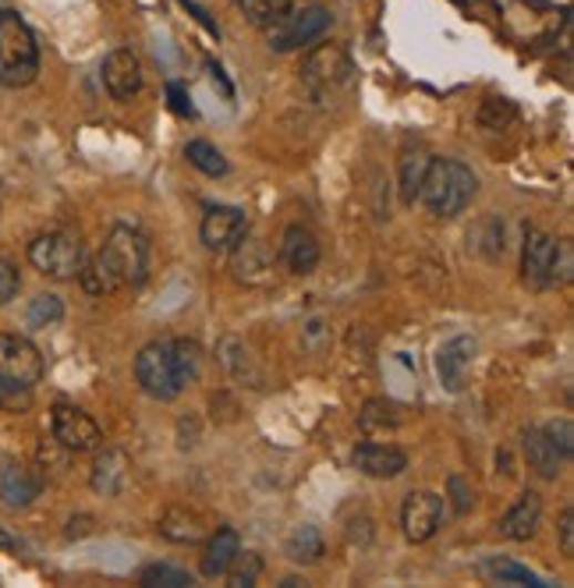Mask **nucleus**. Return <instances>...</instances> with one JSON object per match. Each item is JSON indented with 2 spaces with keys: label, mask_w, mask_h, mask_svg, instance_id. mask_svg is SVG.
<instances>
[{
  "label": "nucleus",
  "mask_w": 574,
  "mask_h": 588,
  "mask_svg": "<svg viewBox=\"0 0 574 588\" xmlns=\"http://www.w3.org/2000/svg\"><path fill=\"white\" fill-rule=\"evenodd\" d=\"M514 117H517L514 103L511 100H496V96L482 103V111H479V124H482V128H490V132H504Z\"/></svg>",
  "instance_id": "obj_34"
},
{
  "label": "nucleus",
  "mask_w": 574,
  "mask_h": 588,
  "mask_svg": "<svg viewBox=\"0 0 574 588\" xmlns=\"http://www.w3.org/2000/svg\"><path fill=\"white\" fill-rule=\"evenodd\" d=\"M571 277H574V248H571V241H557V252H553L550 280H553V283H567Z\"/></svg>",
  "instance_id": "obj_37"
},
{
  "label": "nucleus",
  "mask_w": 574,
  "mask_h": 588,
  "mask_svg": "<svg viewBox=\"0 0 574 588\" xmlns=\"http://www.w3.org/2000/svg\"><path fill=\"white\" fill-rule=\"evenodd\" d=\"M50 430H53V443L68 454H89L103 447V430L96 425V419L75 404H64V401L53 404Z\"/></svg>",
  "instance_id": "obj_9"
},
{
  "label": "nucleus",
  "mask_w": 574,
  "mask_h": 588,
  "mask_svg": "<svg viewBox=\"0 0 574 588\" xmlns=\"http://www.w3.org/2000/svg\"><path fill=\"white\" fill-rule=\"evenodd\" d=\"M443 525V496L429 493V489H416L404 496L401 504V528L408 543H429Z\"/></svg>",
  "instance_id": "obj_11"
},
{
  "label": "nucleus",
  "mask_w": 574,
  "mask_h": 588,
  "mask_svg": "<svg viewBox=\"0 0 574 588\" xmlns=\"http://www.w3.org/2000/svg\"><path fill=\"white\" fill-rule=\"evenodd\" d=\"M469 4H475V0H469Z\"/></svg>",
  "instance_id": "obj_44"
},
{
  "label": "nucleus",
  "mask_w": 574,
  "mask_h": 588,
  "mask_svg": "<svg viewBox=\"0 0 574 588\" xmlns=\"http://www.w3.org/2000/svg\"><path fill=\"white\" fill-rule=\"evenodd\" d=\"M29 262L50 280H75L85 262V248L75 235L47 230V235L29 241Z\"/></svg>",
  "instance_id": "obj_6"
},
{
  "label": "nucleus",
  "mask_w": 574,
  "mask_h": 588,
  "mask_svg": "<svg viewBox=\"0 0 574 588\" xmlns=\"http://www.w3.org/2000/svg\"><path fill=\"white\" fill-rule=\"evenodd\" d=\"M135 383L142 386V394L153 401H177L182 398L185 383L177 380V369L171 359V341H150L135 354Z\"/></svg>",
  "instance_id": "obj_7"
},
{
  "label": "nucleus",
  "mask_w": 574,
  "mask_h": 588,
  "mask_svg": "<svg viewBox=\"0 0 574 588\" xmlns=\"http://www.w3.org/2000/svg\"><path fill=\"white\" fill-rule=\"evenodd\" d=\"M543 433L550 436L553 447L561 451V457H564V461H571V454H574V425H571V419H557V422H550Z\"/></svg>",
  "instance_id": "obj_35"
},
{
  "label": "nucleus",
  "mask_w": 574,
  "mask_h": 588,
  "mask_svg": "<svg viewBox=\"0 0 574 588\" xmlns=\"http://www.w3.org/2000/svg\"><path fill=\"white\" fill-rule=\"evenodd\" d=\"M185 159L199 174H206V177H224L230 171L227 156L217 146H213V142H206V138H192L188 146H185Z\"/></svg>",
  "instance_id": "obj_25"
},
{
  "label": "nucleus",
  "mask_w": 574,
  "mask_h": 588,
  "mask_svg": "<svg viewBox=\"0 0 574 588\" xmlns=\"http://www.w3.org/2000/svg\"><path fill=\"white\" fill-rule=\"evenodd\" d=\"M426 164H429V156H422V153H404V159H401V203L416 206Z\"/></svg>",
  "instance_id": "obj_33"
},
{
  "label": "nucleus",
  "mask_w": 574,
  "mask_h": 588,
  "mask_svg": "<svg viewBox=\"0 0 574 588\" xmlns=\"http://www.w3.org/2000/svg\"><path fill=\"white\" fill-rule=\"evenodd\" d=\"M103 85H106V93H111L117 103H129L142 93V82H146V75H142V61L135 58L132 50H111L103 58Z\"/></svg>",
  "instance_id": "obj_13"
},
{
  "label": "nucleus",
  "mask_w": 574,
  "mask_h": 588,
  "mask_svg": "<svg viewBox=\"0 0 574 588\" xmlns=\"http://www.w3.org/2000/svg\"><path fill=\"white\" fill-rule=\"evenodd\" d=\"M167 100H171V106H174V114H182V117H195L192 96L185 93V85H182V82H171V85H167Z\"/></svg>",
  "instance_id": "obj_39"
},
{
  "label": "nucleus",
  "mask_w": 574,
  "mask_h": 588,
  "mask_svg": "<svg viewBox=\"0 0 574 588\" xmlns=\"http://www.w3.org/2000/svg\"><path fill=\"white\" fill-rule=\"evenodd\" d=\"M235 8L248 25L266 32L277 18H284L287 11H291V0H235Z\"/></svg>",
  "instance_id": "obj_27"
},
{
  "label": "nucleus",
  "mask_w": 574,
  "mask_h": 588,
  "mask_svg": "<svg viewBox=\"0 0 574 588\" xmlns=\"http://www.w3.org/2000/svg\"><path fill=\"white\" fill-rule=\"evenodd\" d=\"M330 22L334 18L322 4H305V8L291 4V11L266 29V47H270L274 53H291L301 47H312L319 35L330 29Z\"/></svg>",
  "instance_id": "obj_5"
},
{
  "label": "nucleus",
  "mask_w": 574,
  "mask_h": 588,
  "mask_svg": "<svg viewBox=\"0 0 574 588\" xmlns=\"http://www.w3.org/2000/svg\"><path fill=\"white\" fill-rule=\"evenodd\" d=\"M182 4H185V8H188V11H192L195 18H199V25H203V29H209L213 35H221L217 22H213V18H209V14H206V11H203L199 4H195V0H182Z\"/></svg>",
  "instance_id": "obj_41"
},
{
  "label": "nucleus",
  "mask_w": 574,
  "mask_h": 588,
  "mask_svg": "<svg viewBox=\"0 0 574 588\" xmlns=\"http://www.w3.org/2000/svg\"><path fill=\"white\" fill-rule=\"evenodd\" d=\"M43 380V354L29 337L0 333V404L29 408L32 386Z\"/></svg>",
  "instance_id": "obj_3"
},
{
  "label": "nucleus",
  "mask_w": 574,
  "mask_h": 588,
  "mask_svg": "<svg viewBox=\"0 0 574 588\" xmlns=\"http://www.w3.org/2000/svg\"><path fill=\"white\" fill-rule=\"evenodd\" d=\"M301 585H305L301 578H284V581H280V588H301Z\"/></svg>",
  "instance_id": "obj_43"
},
{
  "label": "nucleus",
  "mask_w": 574,
  "mask_h": 588,
  "mask_svg": "<svg viewBox=\"0 0 574 588\" xmlns=\"http://www.w3.org/2000/svg\"><path fill=\"white\" fill-rule=\"evenodd\" d=\"M351 465L369 478H398L408 472V454L393 443L362 440L351 454Z\"/></svg>",
  "instance_id": "obj_15"
},
{
  "label": "nucleus",
  "mask_w": 574,
  "mask_h": 588,
  "mask_svg": "<svg viewBox=\"0 0 574 588\" xmlns=\"http://www.w3.org/2000/svg\"><path fill=\"white\" fill-rule=\"evenodd\" d=\"M447 489H451V501H454V510H458V514H469V510L475 507V489L464 483L461 475L447 478Z\"/></svg>",
  "instance_id": "obj_38"
},
{
  "label": "nucleus",
  "mask_w": 574,
  "mask_h": 588,
  "mask_svg": "<svg viewBox=\"0 0 574 588\" xmlns=\"http://www.w3.org/2000/svg\"><path fill=\"white\" fill-rule=\"evenodd\" d=\"M40 75V43L18 11H0V85L25 89Z\"/></svg>",
  "instance_id": "obj_4"
},
{
  "label": "nucleus",
  "mask_w": 574,
  "mask_h": 588,
  "mask_svg": "<svg viewBox=\"0 0 574 588\" xmlns=\"http://www.w3.org/2000/svg\"><path fill=\"white\" fill-rule=\"evenodd\" d=\"M482 575L490 581H500V585H529V588H546L540 575H532L529 567L514 564V560H504V557H490L482 560Z\"/></svg>",
  "instance_id": "obj_26"
},
{
  "label": "nucleus",
  "mask_w": 574,
  "mask_h": 588,
  "mask_svg": "<svg viewBox=\"0 0 574 588\" xmlns=\"http://www.w3.org/2000/svg\"><path fill=\"white\" fill-rule=\"evenodd\" d=\"M40 489H43V478L29 465H22V461H4L0 465V504L22 510L40 496Z\"/></svg>",
  "instance_id": "obj_17"
},
{
  "label": "nucleus",
  "mask_w": 574,
  "mask_h": 588,
  "mask_svg": "<svg viewBox=\"0 0 574 588\" xmlns=\"http://www.w3.org/2000/svg\"><path fill=\"white\" fill-rule=\"evenodd\" d=\"M319 256H322V248H319V238L312 235L309 227H301V224H291L284 230V241H280V259L284 266L291 270L295 277H309L316 266H319Z\"/></svg>",
  "instance_id": "obj_16"
},
{
  "label": "nucleus",
  "mask_w": 574,
  "mask_h": 588,
  "mask_svg": "<svg viewBox=\"0 0 574 588\" xmlns=\"http://www.w3.org/2000/svg\"><path fill=\"white\" fill-rule=\"evenodd\" d=\"M522 451H525V457H529V468L540 475V478H557V475H561L564 457H561L557 447H553L550 436H546L543 430H529L525 440H522Z\"/></svg>",
  "instance_id": "obj_22"
},
{
  "label": "nucleus",
  "mask_w": 574,
  "mask_h": 588,
  "mask_svg": "<svg viewBox=\"0 0 574 588\" xmlns=\"http://www.w3.org/2000/svg\"><path fill=\"white\" fill-rule=\"evenodd\" d=\"M248 235V217L238 206H209L199 224V241L209 252H230Z\"/></svg>",
  "instance_id": "obj_12"
},
{
  "label": "nucleus",
  "mask_w": 574,
  "mask_h": 588,
  "mask_svg": "<svg viewBox=\"0 0 574 588\" xmlns=\"http://www.w3.org/2000/svg\"><path fill=\"white\" fill-rule=\"evenodd\" d=\"M543 522V501L540 493H522L514 501V507L500 518V536L511 539V543H525L535 536V528Z\"/></svg>",
  "instance_id": "obj_19"
},
{
  "label": "nucleus",
  "mask_w": 574,
  "mask_h": 588,
  "mask_svg": "<svg viewBox=\"0 0 574 588\" xmlns=\"http://www.w3.org/2000/svg\"><path fill=\"white\" fill-rule=\"evenodd\" d=\"M230 270H235V277L245 283H263L266 274L274 270V252L266 248V241L245 235L235 248H230Z\"/></svg>",
  "instance_id": "obj_18"
},
{
  "label": "nucleus",
  "mask_w": 574,
  "mask_h": 588,
  "mask_svg": "<svg viewBox=\"0 0 574 588\" xmlns=\"http://www.w3.org/2000/svg\"><path fill=\"white\" fill-rule=\"evenodd\" d=\"M0 549H14V539L8 536V528H0Z\"/></svg>",
  "instance_id": "obj_42"
},
{
  "label": "nucleus",
  "mask_w": 574,
  "mask_h": 588,
  "mask_svg": "<svg viewBox=\"0 0 574 588\" xmlns=\"http://www.w3.org/2000/svg\"><path fill=\"white\" fill-rule=\"evenodd\" d=\"M139 585H146V588H192L195 575H188L185 567H174V564H150L139 571Z\"/></svg>",
  "instance_id": "obj_30"
},
{
  "label": "nucleus",
  "mask_w": 574,
  "mask_h": 588,
  "mask_svg": "<svg viewBox=\"0 0 574 588\" xmlns=\"http://www.w3.org/2000/svg\"><path fill=\"white\" fill-rule=\"evenodd\" d=\"M61 319H64V301H61L58 295H50V291L35 295V298L29 301V309H25V323H29L32 330H47V327H53V323H61Z\"/></svg>",
  "instance_id": "obj_31"
},
{
  "label": "nucleus",
  "mask_w": 574,
  "mask_h": 588,
  "mask_svg": "<svg viewBox=\"0 0 574 588\" xmlns=\"http://www.w3.org/2000/svg\"><path fill=\"white\" fill-rule=\"evenodd\" d=\"M171 359L177 369V380L185 386L199 380V369H203V348L199 341H188V337H174L171 341Z\"/></svg>",
  "instance_id": "obj_28"
},
{
  "label": "nucleus",
  "mask_w": 574,
  "mask_h": 588,
  "mask_svg": "<svg viewBox=\"0 0 574 588\" xmlns=\"http://www.w3.org/2000/svg\"><path fill=\"white\" fill-rule=\"evenodd\" d=\"M475 354H479V341L472 333H458L437 351V376L447 394H461V390L469 386Z\"/></svg>",
  "instance_id": "obj_10"
},
{
  "label": "nucleus",
  "mask_w": 574,
  "mask_h": 588,
  "mask_svg": "<svg viewBox=\"0 0 574 588\" xmlns=\"http://www.w3.org/2000/svg\"><path fill=\"white\" fill-rule=\"evenodd\" d=\"M259 575H263V557L259 554H242V549H238V557L230 560L227 571H224L230 588H253L259 581Z\"/></svg>",
  "instance_id": "obj_32"
},
{
  "label": "nucleus",
  "mask_w": 574,
  "mask_h": 588,
  "mask_svg": "<svg viewBox=\"0 0 574 588\" xmlns=\"http://www.w3.org/2000/svg\"><path fill=\"white\" fill-rule=\"evenodd\" d=\"M358 425H362L366 433H376V430H398L401 425V408L393 401H366L362 412H358Z\"/></svg>",
  "instance_id": "obj_29"
},
{
  "label": "nucleus",
  "mask_w": 574,
  "mask_h": 588,
  "mask_svg": "<svg viewBox=\"0 0 574 588\" xmlns=\"http://www.w3.org/2000/svg\"><path fill=\"white\" fill-rule=\"evenodd\" d=\"M146 274H150L146 235L129 224H117L100 245V252L82 262L79 280H82L85 295L111 298L124 288H139V283L146 280Z\"/></svg>",
  "instance_id": "obj_1"
},
{
  "label": "nucleus",
  "mask_w": 574,
  "mask_h": 588,
  "mask_svg": "<svg viewBox=\"0 0 574 588\" xmlns=\"http://www.w3.org/2000/svg\"><path fill=\"white\" fill-rule=\"evenodd\" d=\"M351 75H355V64L348 58V50L337 43L316 47L301 64V82L309 85V93L319 100H330L340 89H348Z\"/></svg>",
  "instance_id": "obj_8"
},
{
  "label": "nucleus",
  "mask_w": 574,
  "mask_h": 588,
  "mask_svg": "<svg viewBox=\"0 0 574 588\" xmlns=\"http://www.w3.org/2000/svg\"><path fill=\"white\" fill-rule=\"evenodd\" d=\"M18 291H22V274L11 259H0V306H11Z\"/></svg>",
  "instance_id": "obj_36"
},
{
  "label": "nucleus",
  "mask_w": 574,
  "mask_h": 588,
  "mask_svg": "<svg viewBox=\"0 0 574 588\" xmlns=\"http://www.w3.org/2000/svg\"><path fill=\"white\" fill-rule=\"evenodd\" d=\"M284 557L291 564H316L322 557V536L312 525H298L291 536L284 539Z\"/></svg>",
  "instance_id": "obj_24"
},
{
  "label": "nucleus",
  "mask_w": 574,
  "mask_h": 588,
  "mask_svg": "<svg viewBox=\"0 0 574 588\" xmlns=\"http://www.w3.org/2000/svg\"><path fill=\"white\" fill-rule=\"evenodd\" d=\"M129 454L117 447H103L93 461V472H89V486L100 496H117L124 489V475H129Z\"/></svg>",
  "instance_id": "obj_20"
},
{
  "label": "nucleus",
  "mask_w": 574,
  "mask_h": 588,
  "mask_svg": "<svg viewBox=\"0 0 574 588\" xmlns=\"http://www.w3.org/2000/svg\"><path fill=\"white\" fill-rule=\"evenodd\" d=\"M238 549H242V539H238L235 528H217V532H213V536L206 539L203 560H199L203 578H224L230 560L238 557Z\"/></svg>",
  "instance_id": "obj_21"
},
{
  "label": "nucleus",
  "mask_w": 574,
  "mask_h": 588,
  "mask_svg": "<svg viewBox=\"0 0 574 588\" xmlns=\"http://www.w3.org/2000/svg\"><path fill=\"white\" fill-rule=\"evenodd\" d=\"M475 192H479V177H475V171L469 164L437 156V159H429V164H426L422 185H419V203L433 213V217L454 220L472 206Z\"/></svg>",
  "instance_id": "obj_2"
},
{
  "label": "nucleus",
  "mask_w": 574,
  "mask_h": 588,
  "mask_svg": "<svg viewBox=\"0 0 574 588\" xmlns=\"http://www.w3.org/2000/svg\"><path fill=\"white\" fill-rule=\"evenodd\" d=\"M553 252H557V238L546 235L540 227L525 230V245H522V280L532 291H546L550 288V270H553Z\"/></svg>",
  "instance_id": "obj_14"
},
{
  "label": "nucleus",
  "mask_w": 574,
  "mask_h": 588,
  "mask_svg": "<svg viewBox=\"0 0 574 588\" xmlns=\"http://www.w3.org/2000/svg\"><path fill=\"white\" fill-rule=\"evenodd\" d=\"M160 536L167 543H177V546H192L206 536V525L199 514H192L185 507H171L164 518H160Z\"/></svg>",
  "instance_id": "obj_23"
},
{
  "label": "nucleus",
  "mask_w": 574,
  "mask_h": 588,
  "mask_svg": "<svg viewBox=\"0 0 574 588\" xmlns=\"http://www.w3.org/2000/svg\"><path fill=\"white\" fill-rule=\"evenodd\" d=\"M557 536H561V554H564V557H574V510H571V507L561 510Z\"/></svg>",
  "instance_id": "obj_40"
}]
</instances>
